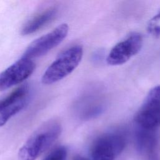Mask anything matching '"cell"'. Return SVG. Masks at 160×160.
Returning <instances> with one entry per match:
<instances>
[{
	"instance_id": "6da1fadb",
	"label": "cell",
	"mask_w": 160,
	"mask_h": 160,
	"mask_svg": "<svg viewBox=\"0 0 160 160\" xmlns=\"http://www.w3.org/2000/svg\"><path fill=\"white\" fill-rule=\"evenodd\" d=\"M61 132L60 124L56 121L45 122L28 138L19 151L20 160H35L58 138Z\"/></svg>"
},
{
	"instance_id": "7a4b0ae2",
	"label": "cell",
	"mask_w": 160,
	"mask_h": 160,
	"mask_svg": "<svg viewBox=\"0 0 160 160\" xmlns=\"http://www.w3.org/2000/svg\"><path fill=\"white\" fill-rule=\"evenodd\" d=\"M83 54L81 46H72L62 52L44 72L41 81L51 84L71 74L80 63Z\"/></svg>"
},
{
	"instance_id": "3957f363",
	"label": "cell",
	"mask_w": 160,
	"mask_h": 160,
	"mask_svg": "<svg viewBox=\"0 0 160 160\" xmlns=\"http://www.w3.org/2000/svg\"><path fill=\"white\" fill-rule=\"evenodd\" d=\"M125 136L119 132H111L99 136L91 147L93 160H114L126 146Z\"/></svg>"
},
{
	"instance_id": "277c9868",
	"label": "cell",
	"mask_w": 160,
	"mask_h": 160,
	"mask_svg": "<svg viewBox=\"0 0 160 160\" xmlns=\"http://www.w3.org/2000/svg\"><path fill=\"white\" fill-rule=\"evenodd\" d=\"M139 127L157 129L160 126V85L152 88L134 116Z\"/></svg>"
},
{
	"instance_id": "5b68a950",
	"label": "cell",
	"mask_w": 160,
	"mask_h": 160,
	"mask_svg": "<svg viewBox=\"0 0 160 160\" xmlns=\"http://www.w3.org/2000/svg\"><path fill=\"white\" fill-rule=\"evenodd\" d=\"M69 26L63 23L51 32L38 38L26 48L22 58L32 59L42 56L59 44L67 36Z\"/></svg>"
},
{
	"instance_id": "8992f818",
	"label": "cell",
	"mask_w": 160,
	"mask_h": 160,
	"mask_svg": "<svg viewBox=\"0 0 160 160\" xmlns=\"http://www.w3.org/2000/svg\"><path fill=\"white\" fill-rule=\"evenodd\" d=\"M142 44V38L139 33L130 34L112 48L108 56L107 62L113 66L121 65L126 62L139 52Z\"/></svg>"
},
{
	"instance_id": "52a82bcc",
	"label": "cell",
	"mask_w": 160,
	"mask_h": 160,
	"mask_svg": "<svg viewBox=\"0 0 160 160\" xmlns=\"http://www.w3.org/2000/svg\"><path fill=\"white\" fill-rule=\"evenodd\" d=\"M35 68V63L31 59L21 58L0 72V91L24 81L32 74Z\"/></svg>"
},
{
	"instance_id": "ba28073f",
	"label": "cell",
	"mask_w": 160,
	"mask_h": 160,
	"mask_svg": "<svg viewBox=\"0 0 160 160\" xmlns=\"http://www.w3.org/2000/svg\"><path fill=\"white\" fill-rule=\"evenodd\" d=\"M136 148L144 160H160L159 135L157 129L138 126L135 133Z\"/></svg>"
},
{
	"instance_id": "9c48e42d",
	"label": "cell",
	"mask_w": 160,
	"mask_h": 160,
	"mask_svg": "<svg viewBox=\"0 0 160 160\" xmlns=\"http://www.w3.org/2000/svg\"><path fill=\"white\" fill-rule=\"evenodd\" d=\"M29 88L27 85L19 87L0 101V128L28 103Z\"/></svg>"
},
{
	"instance_id": "30bf717a",
	"label": "cell",
	"mask_w": 160,
	"mask_h": 160,
	"mask_svg": "<svg viewBox=\"0 0 160 160\" xmlns=\"http://www.w3.org/2000/svg\"><path fill=\"white\" fill-rule=\"evenodd\" d=\"M57 9L54 8H49L29 20L22 28L21 34L28 35L32 34L44 27L55 18Z\"/></svg>"
},
{
	"instance_id": "8fae6325",
	"label": "cell",
	"mask_w": 160,
	"mask_h": 160,
	"mask_svg": "<svg viewBox=\"0 0 160 160\" xmlns=\"http://www.w3.org/2000/svg\"><path fill=\"white\" fill-rule=\"evenodd\" d=\"M67 149L64 146H59L53 149L44 160H66Z\"/></svg>"
},
{
	"instance_id": "7c38bea8",
	"label": "cell",
	"mask_w": 160,
	"mask_h": 160,
	"mask_svg": "<svg viewBox=\"0 0 160 160\" xmlns=\"http://www.w3.org/2000/svg\"><path fill=\"white\" fill-rule=\"evenodd\" d=\"M148 30L151 34H152L153 36H156V38L160 36V26L156 24L151 23L148 28Z\"/></svg>"
},
{
	"instance_id": "4fadbf2b",
	"label": "cell",
	"mask_w": 160,
	"mask_h": 160,
	"mask_svg": "<svg viewBox=\"0 0 160 160\" xmlns=\"http://www.w3.org/2000/svg\"><path fill=\"white\" fill-rule=\"evenodd\" d=\"M160 21V11H159L151 19V22Z\"/></svg>"
},
{
	"instance_id": "5bb4252c",
	"label": "cell",
	"mask_w": 160,
	"mask_h": 160,
	"mask_svg": "<svg viewBox=\"0 0 160 160\" xmlns=\"http://www.w3.org/2000/svg\"><path fill=\"white\" fill-rule=\"evenodd\" d=\"M72 160H89V159L85 158V157H83V156H79V155H78V156H76Z\"/></svg>"
}]
</instances>
